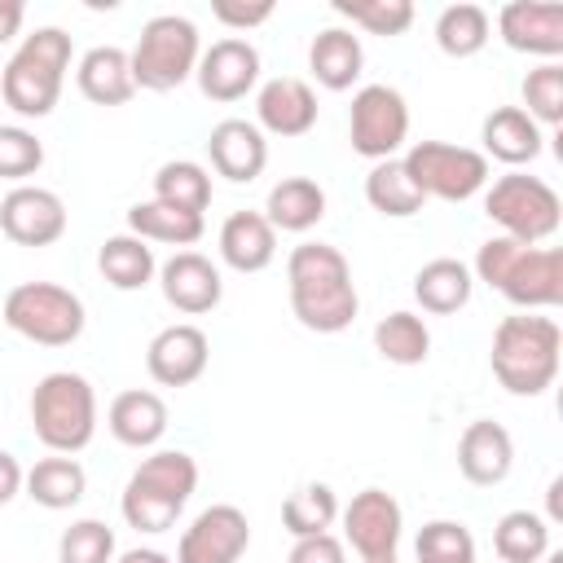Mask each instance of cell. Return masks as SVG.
Here are the masks:
<instances>
[{
	"label": "cell",
	"mask_w": 563,
	"mask_h": 563,
	"mask_svg": "<svg viewBox=\"0 0 563 563\" xmlns=\"http://www.w3.org/2000/svg\"><path fill=\"white\" fill-rule=\"evenodd\" d=\"M286 295L295 321L312 334H339L361 312L352 264L330 242H299L286 255Z\"/></svg>",
	"instance_id": "6da1fadb"
},
{
	"label": "cell",
	"mask_w": 563,
	"mask_h": 563,
	"mask_svg": "<svg viewBox=\"0 0 563 563\" xmlns=\"http://www.w3.org/2000/svg\"><path fill=\"white\" fill-rule=\"evenodd\" d=\"M471 277H479L484 286H493L523 312L563 303V251L559 246H528V242L497 233L479 246Z\"/></svg>",
	"instance_id": "7a4b0ae2"
},
{
	"label": "cell",
	"mask_w": 563,
	"mask_h": 563,
	"mask_svg": "<svg viewBox=\"0 0 563 563\" xmlns=\"http://www.w3.org/2000/svg\"><path fill=\"white\" fill-rule=\"evenodd\" d=\"M559 356H563V330L554 317L515 312V317H501L493 330L488 365H493V378L510 396L550 391L559 378Z\"/></svg>",
	"instance_id": "3957f363"
},
{
	"label": "cell",
	"mask_w": 563,
	"mask_h": 563,
	"mask_svg": "<svg viewBox=\"0 0 563 563\" xmlns=\"http://www.w3.org/2000/svg\"><path fill=\"white\" fill-rule=\"evenodd\" d=\"M70 35L62 26H35L0 70V97L22 119H44L62 101L70 70Z\"/></svg>",
	"instance_id": "277c9868"
},
{
	"label": "cell",
	"mask_w": 563,
	"mask_h": 563,
	"mask_svg": "<svg viewBox=\"0 0 563 563\" xmlns=\"http://www.w3.org/2000/svg\"><path fill=\"white\" fill-rule=\"evenodd\" d=\"M198 488V462L185 449H154L123 484L119 510L136 532H167Z\"/></svg>",
	"instance_id": "5b68a950"
},
{
	"label": "cell",
	"mask_w": 563,
	"mask_h": 563,
	"mask_svg": "<svg viewBox=\"0 0 563 563\" xmlns=\"http://www.w3.org/2000/svg\"><path fill=\"white\" fill-rule=\"evenodd\" d=\"M31 431L48 453L75 457L97 435V391L75 369H53L31 391Z\"/></svg>",
	"instance_id": "8992f818"
},
{
	"label": "cell",
	"mask_w": 563,
	"mask_h": 563,
	"mask_svg": "<svg viewBox=\"0 0 563 563\" xmlns=\"http://www.w3.org/2000/svg\"><path fill=\"white\" fill-rule=\"evenodd\" d=\"M0 317L13 334L40 343V347H66L84 334L88 325V312H84V299L57 282H18L4 303H0Z\"/></svg>",
	"instance_id": "52a82bcc"
},
{
	"label": "cell",
	"mask_w": 563,
	"mask_h": 563,
	"mask_svg": "<svg viewBox=\"0 0 563 563\" xmlns=\"http://www.w3.org/2000/svg\"><path fill=\"white\" fill-rule=\"evenodd\" d=\"M198 57H202L198 26L180 13H158L141 26L136 48L128 53L132 84L145 92H172L198 70Z\"/></svg>",
	"instance_id": "ba28073f"
},
{
	"label": "cell",
	"mask_w": 563,
	"mask_h": 563,
	"mask_svg": "<svg viewBox=\"0 0 563 563\" xmlns=\"http://www.w3.org/2000/svg\"><path fill=\"white\" fill-rule=\"evenodd\" d=\"M484 216L515 242H545L559 233V220H563V202L559 194L541 180V176H528V172H506L497 176L493 185H484Z\"/></svg>",
	"instance_id": "9c48e42d"
},
{
	"label": "cell",
	"mask_w": 563,
	"mask_h": 563,
	"mask_svg": "<svg viewBox=\"0 0 563 563\" xmlns=\"http://www.w3.org/2000/svg\"><path fill=\"white\" fill-rule=\"evenodd\" d=\"M400 163L427 198H444V202H466V198L484 194V185L493 180L488 158L479 150L449 145V141H413Z\"/></svg>",
	"instance_id": "30bf717a"
},
{
	"label": "cell",
	"mask_w": 563,
	"mask_h": 563,
	"mask_svg": "<svg viewBox=\"0 0 563 563\" xmlns=\"http://www.w3.org/2000/svg\"><path fill=\"white\" fill-rule=\"evenodd\" d=\"M347 136L352 150L369 163L396 158V150L409 141V101L391 84H365L352 92L347 110Z\"/></svg>",
	"instance_id": "8fae6325"
},
{
	"label": "cell",
	"mask_w": 563,
	"mask_h": 563,
	"mask_svg": "<svg viewBox=\"0 0 563 563\" xmlns=\"http://www.w3.org/2000/svg\"><path fill=\"white\" fill-rule=\"evenodd\" d=\"M343 537L347 545L369 563V559H391L405 532V510L387 488H361L343 510Z\"/></svg>",
	"instance_id": "7c38bea8"
},
{
	"label": "cell",
	"mask_w": 563,
	"mask_h": 563,
	"mask_svg": "<svg viewBox=\"0 0 563 563\" xmlns=\"http://www.w3.org/2000/svg\"><path fill=\"white\" fill-rule=\"evenodd\" d=\"M251 545V523L246 510L216 501L194 515V523L180 532L176 563H238Z\"/></svg>",
	"instance_id": "4fadbf2b"
},
{
	"label": "cell",
	"mask_w": 563,
	"mask_h": 563,
	"mask_svg": "<svg viewBox=\"0 0 563 563\" xmlns=\"http://www.w3.org/2000/svg\"><path fill=\"white\" fill-rule=\"evenodd\" d=\"M0 233L13 246H53L66 233V202L44 185H13L0 198Z\"/></svg>",
	"instance_id": "5bb4252c"
},
{
	"label": "cell",
	"mask_w": 563,
	"mask_h": 563,
	"mask_svg": "<svg viewBox=\"0 0 563 563\" xmlns=\"http://www.w3.org/2000/svg\"><path fill=\"white\" fill-rule=\"evenodd\" d=\"M497 35L515 53L559 62L563 57V4L559 0H510L497 9Z\"/></svg>",
	"instance_id": "9a60e30c"
},
{
	"label": "cell",
	"mask_w": 563,
	"mask_h": 563,
	"mask_svg": "<svg viewBox=\"0 0 563 563\" xmlns=\"http://www.w3.org/2000/svg\"><path fill=\"white\" fill-rule=\"evenodd\" d=\"M194 79L211 101H242L260 84V48L242 35H224L211 48H202Z\"/></svg>",
	"instance_id": "2e32d148"
},
{
	"label": "cell",
	"mask_w": 563,
	"mask_h": 563,
	"mask_svg": "<svg viewBox=\"0 0 563 563\" xmlns=\"http://www.w3.org/2000/svg\"><path fill=\"white\" fill-rule=\"evenodd\" d=\"M207 361H211V343L207 334L194 325V321H176V325H163L150 347H145V369L158 387H189L207 374Z\"/></svg>",
	"instance_id": "e0dca14e"
},
{
	"label": "cell",
	"mask_w": 563,
	"mask_h": 563,
	"mask_svg": "<svg viewBox=\"0 0 563 563\" xmlns=\"http://www.w3.org/2000/svg\"><path fill=\"white\" fill-rule=\"evenodd\" d=\"M158 286H163V299L185 317H202V312L220 308V299H224L220 268L198 251H176L172 260H163Z\"/></svg>",
	"instance_id": "ac0fdd59"
},
{
	"label": "cell",
	"mask_w": 563,
	"mask_h": 563,
	"mask_svg": "<svg viewBox=\"0 0 563 563\" xmlns=\"http://www.w3.org/2000/svg\"><path fill=\"white\" fill-rule=\"evenodd\" d=\"M317 92L295 75H277L255 92V128L268 136H303L317 128Z\"/></svg>",
	"instance_id": "d6986e66"
},
{
	"label": "cell",
	"mask_w": 563,
	"mask_h": 563,
	"mask_svg": "<svg viewBox=\"0 0 563 563\" xmlns=\"http://www.w3.org/2000/svg\"><path fill=\"white\" fill-rule=\"evenodd\" d=\"M515 466V440L501 422L493 418H475L466 422V431L457 435V471L466 484L475 488H493L510 475Z\"/></svg>",
	"instance_id": "ffe728a7"
},
{
	"label": "cell",
	"mask_w": 563,
	"mask_h": 563,
	"mask_svg": "<svg viewBox=\"0 0 563 563\" xmlns=\"http://www.w3.org/2000/svg\"><path fill=\"white\" fill-rule=\"evenodd\" d=\"M207 158L216 176L233 185H251L268 167V141L251 119H220L207 136Z\"/></svg>",
	"instance_id": "44dd1931"
},
{
	"label": "cell",
	"mask_w": 563,
	"mask_h": 563,
	"mask_svg": "<svg viewBox=\"0 0 563 563\" xmlns=\"http://www.w3.org/2000/svg\"><path fill=\"white\" fill-rule=\"evenodd\" d=\"M106 427L119 444L128 449H154L167 435V405L158 391L150 387H128L110 400L106 409Z\"/></svg>",
	"instance_id": "7402d4cb"
},
{
	"label": "cell",
	"mask_w": 563,
	"mask_h": 563,
	"mask_svg": "<svg viewBox=\"0 0 563 563\" xmlns=\"http://www.w3.org/2000/svg\"><path fill=\"white\" fill-rule=\"evenodd\" d=\"M277 255V229L264 220V211H233L220 224V260L233 273H264Z\"/></svg>",
	"instance_id": "603a6c76"
},
{
	"label": "cell",
	"mask_w": 563,
	"mask_h": 563,
	"mask_svg": "<svg viewBox=\"0 0 563 563\" xmlns=\"http://www.w3.org/2000/svg\"><path fill=\"white\" fill-rule=\"evenodd\" d=\"M361 66H365V48H361V35H352L347 26H325V31L312 35L308 70H312V79L321 88L347 92L361 79Z\"/></svg>",
	"instance_id": "cb8c5ba5"
},
{
	"label": "cell",
	"mask_w": 563,
	"mask_h": 563,
	"mask_svg": "<svg viewBox=\"0 0 563 563\" xmlns=\"http://www.w3.org/2000/svg\"><path fill=\"white\" fill-rule=\"evenodd\" d=\"M75 84L92 106H123L132 101L136 84H132V62L119 44H97L79 57L75 66Z\"/></svg>",
	"instance_id": "d4e9b609"
},
{
	"label": "cell",
	"mask_w": 563,
	"mask_h": 563,
	"mask_svg": "<svg viewBox=\"0 0 563 563\" xmlns=\"http://www.w3.org/2000/svg\"><path fill=\"white\" fill-rule=\"evenodd\" d=\"M471 290H475V277L462 260L453 255H440V260H427L418 273H413V299L422 312L431 317H449V312H462L471 303Z\"/></svg>",
	"instance_id": "484cf974"
},
{
	"label": "cell",
	"mask_w": 563,
	"mask_h": 563,
	"mask_svg": "<svg viewBox=\"0 0 563 563\" xmlns=\"http://www.w3.org/2000/svg\"><path fill=\"white\" fill-rule=\"evenodd\" d=\"M479 136H484V158H497V163H506V167L532 163V158L541 154V141H545L541 128H537L519 106H497V110L484 119Z\"/></svg>",
	"instance_id": "4316f807"
},
{
	"label": "cell",
	"mask_w": 563,
	"mask_h": 563,
	"mask_svg": "<svg viewBox=\"0 0 563 563\" xmlns=\"http://www.w3.org/2000/svg\"><path fill=\"white\" fill-rule=\"evenodd\" d=\"M325 216V189L312 176H286L264 198V220L277 233H308Z\"/></svg>",
	"instance_id": "83f0119b"
},
{
	"label": "cell",
	"mask_w": 563,
	"mask_h": 563,
	"mask_svg": "<svg viewBox=\"0 0 563 563\" xmlns=\"http://www.w3.org/2000/svg\"><path fill=\"white\" fill-rule=\"evenodd\" d=\"M22 488H26V497H31L35 506H44V510H70V506H79V497L88 493V475H84V466H79L75 457L53 453V457H40V462L26 471Z\"/></svg>",
	"instance_id": "f1b7e54d"
},
{
	"label": "cell",
	"mask_w": 563,
	"mask_h": 563,
	"mask_svg": "<svg viewBox=\"0 0 563 563\" xmlns=\"http://www.w3.org/2000/svg\"><path fill=\"white\" fill-rule=\"evenodd\" d=\"M97 268L114 290H145L158 273V260H154V246L141 242L136 233H114L101 242Z\"/></svg>",
	"instance_id": "f546056e"
},
{
	"label": "cell",
	"mask_w": 563,
	"mask_h": 563,
	"mask_svg": "<svg viewBox=\"0 0 563 563\" xmlns=\"http://www.w3.org/2000/svg\"><path fill=\"white\" fill-rule=\"evenodd\" d=\"M365 202H369L378 216H387V220H409V216L422 211L427 194L413 185V176L405 172L400 158H383V163H374L369 176H365Z\"/></svg>",
	"instance_id": "4dcf8cb0"
},
{
	"label": "cell",
	"mask_w": 563,
	"mask_h": 563,
	"mask_svg": "<svg viewBox=\"0 0 563 563\" xmlns=\"http://www.w3.org/2000/svg\"><path fill=\"white\" fill-rule=\"evenodd\" d=\"M128 233H136L141 242H167V246H194L207 233V220L194 211H176L158 198L128 207Z\"/></svg>",
	"instance_id": "1f68e13d"
},
{
	"label": "cell",
	"mask_w": 563,
	"mask_h": 563,
	"mask_svg": "<svg viewBox=\"0 0 563 563\" xmlns=\"http://www.w3.org/2000/svg\"><path fill=\"white\" fill-rule=\"evenodd\" d=\"M493 550L501 563H541L550 554V519L537 510H506L493 528Z\"/></svg>",
	"instance_id": "d6a6232c"
},
{
	"label": "cell",
	"mask_w": 563,
	"mask_h": 563,
	"mask_svg": "<svg viewBox=\"0 0 563 563\" xmlns=\"http://www.w3.org/2000/svg\"><path fill=\"white\" fill-rule=\"evenodd\" d=\"M488 40H493V18H488L484 4L462 0V4L440 9V18H435V44H440L444 57H457V62L462 57H475Z\"/></svg>",
	"instance_id": "836d02e7"
},
{
	"label": "cell",
	"mask_w": 563,
	"mask_h": 563,
	"mask_svg": "<svg viewBox=\"0 0 563 563\" xmlns=\"http://www.w3.org/2000/svg\"><path fill=\"white\" fill-rule=\"evenodd\" d=\"M339 497L330 484L312 479V484H299L286 501H282V528L299 541V537H317V532H330L334 519H339Z\"/></svg>",
	"instance_id": "e575fe53"
},
{
	"label": "cell",
	"mask_w": 563,
	"mask_h": 563,
	"mask_svg": "<svg viewBox=\"0 0 563 563\" xmlns=\"http://www.w3.org/2000/svg\"><path fill=\"white\" fill-rule=\"evenodd\" d=\"M154 198L176 207V211H194L202 216L211 202V172L194 158H172L154 172Z\"/></svg>",
	"instance_id": "d590c367"
},
{
	"label": "cell",
	"mask_w": 563,
	"mask_h": 563,
	"mask_svg": "<svg viewBox=\"0 0 563 563\" xmlns=\"http://www.w3.org/2000/svg\"><path fill=\"white\" fill-rule=\"evenodd\" d=\"M374 347L383 361L391 365H422L431 356V330L418 312H387L378 325H374Z\"/></svg>",
	"instance_id": "8d00e7d4"
},
{
	"label": "cell",
	"mask_w": 563,
	"mask_h": 563,
	"mask_svg": "<svg viewBox=\"0 0 563 563\" xmlns=\"http://www.w3.org/2000/svg\"><path fill=\"white\" fill-rule=\"evenodd\" d=\"M523 114L537 128H559L563 123V66L559 62H541L523 75Z\"/></svg>",
	"instance_id": "74e56055"
},
{
	"label": "cell",
	"mask_w": 563,
	"mask_h": 563,
	"mask_svg": "<svg viewBox=\"0 0 563 563\" xmlns=\"http://www.w3.org/2000/svg\"><path fill=\"white\" fill-rule=\"evenodd\" d=\"M418 563H479L475 559V537L462 519H431L422 523L418 541Z\"/></svg>",
	"instance_id": "f35d334b"
},
{
	"label": "cell",
	"mask_w": 563,
	"mask_h": 563,
	"mask_svg": "<svg viewBox=\"0 0 563 563\" xmlns=\"http://www.w3.org/2000/svg\"><path fill=\"white\" fill-rule=\"evenodd\" d=\"M334 13L361 26L365 35H405L413 26V4L409 0H334Z\"/></svg>",
	"instance_id": "ab89813d"
},
{
	"label": "cell",
	"mask_w": 563,
	"mask_h": 563,
	"mask_svg": "<svg viewBox=\"0 0 563 563\" xmlns=\"http://www.w3.org/2000/svg\"><path fill=\"white\" fill-rule=\"evenodd\" d=\"M57 563H114V528L101 519H75L57 537Z\"/></svg>",
	"instance_id": "60d3db41"
},
{
	"label": "cell",
	"mask_w": 563,
	"mask_h": 563,
	"mask_svg": "<svg viewBox=\"0 0 563 563\" xmlns=\"http://www.w3.org/2000/svg\"><path fill=\"white\" fill-rule=\"evenodd\" d=\"M44 167V141L22 123H0V180L26 185Z\"/></svg>",
	"instance_id": "b9f144b4"
},
{
	"label": "cell",
	"mask_w": 563,
	"mask_h": 563,
	"mask_svg": "<svg viewBox=\"0 0 563 563\" xmlns=\"http://www.w3.org/2000/svg\"><path fill=\"white\" fill-rule=\"evenodd\" d=\"M286 563H347V550L334 532H317V537H299L290 545Z\"/></svg>",
	"instance_id": "7bdbcfd3"
},
{
	"label": "cell",
	"mask_w": 563,
	"mask_h": 563,
	"mask_svg": "<svg viewBox=\"0 0 563 563\" xmlns=\"http://www.w3.org/2000/svg\"><path fill=\"white\" fill-rule=\"evenodd\" d=\"M211 18H216V22H224V26H233V31H251V26H260V22H268V18H273V4H268V0H260V4L216 0V4H211Z\"/></svg>",
	"instance_id": "ee69618b"
},
{
	"label": "cell",
	"mask_w": 563,
	"mask_h": 563,
	"mask_svg": "<svg viewBox=\"0 0 563 563\" xmlns=\"http://www.w3.org/2000/svg\"><path fill=\"white\" fill-rule=\"evenodd\" d=\"M22 479H26L22 462H18L9 449H0V506H9V501L22 493Z\"/></svg>",
	"instance_id": "f6af8a7d"
},
{
	"label": "cell",
	"mask_w": 563,
	"mask_h": 563,
	"mask_svg": "<svg viewBox=\"0 0 563 563\" xmlns=\"http://www.w3.org/2000/svg\"><path fill=\"white\" fill-rule=\"evenodd\" d=\"M22 18H26L22 0H0V44H9L22 31Z\"/></svg>",
	"instance_id": "bcb514c9"
},
{
	"label": "cell",
	"mask_w": 563,
	"mask_h": 563,
	"mask_svg": "<svg viewBox=\"0 0 563 563\" xmlns=\"http://www.w3.org/2000/svg\"><path fill=\"white\" fill-rule=\"evenodd\" d=\"M114 563H172L163 550H150V545H136V550H123Z\"/></svg>",
	"instance_id": "7dc6e473"
},
{
	"label": "cell",
	"mask_w": 563,
	"mask_h": 563,
	"mask_svg": "<svg viewBox=\"0 0 563 563\" xmlns=\"http://www.w3.org/2000/svg\"><path fill=\"white\" fill-rule=\"evenodd\" d=\"M369 563H400V559H396V554H391V559H369Z\"/></svg>",
	"instance_id": "c3c4849f"
}]
</instances>
